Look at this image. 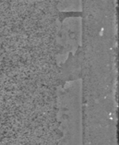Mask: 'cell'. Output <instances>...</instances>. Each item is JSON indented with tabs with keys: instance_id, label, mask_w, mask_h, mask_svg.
Wrapping results in <instances>:
<instances>
[{
	"instance_id": "cell-1",
	"label": "cell",
	"mask_w": 119,
	"mask_h": 145,
	"mask_svg": "<svg viewBox=\"0 0 119 145\" xmlns=\"http://www.w3.org/2000/svg\"><path fill=\"white\" fill-rule=\"evenodd\" d=\"M83 27L80 18H68L65 20L60 28L57 37L58 58L66 60L70 55H75L82 40Z\"/></svg>"
},
{
	"instance_id": "cell-2",
	"label": "cell",
	"mask_w": 119,
	"mask_h": 145,
	"mask_svg": "<svg viewBox=\"0 0 119 145\" xmlns=\"http://www.w3.org/2000/svg\"><path fill=\"white\" fill-rule=\"evenodd\" d=\"M60 11H79L82 9V0H56Z\"/></svg>"
}]
</instances>
